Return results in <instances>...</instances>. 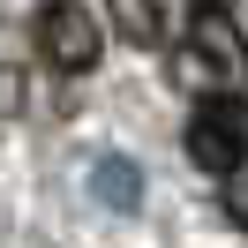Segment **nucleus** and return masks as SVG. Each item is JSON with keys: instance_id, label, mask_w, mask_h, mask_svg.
<instances>
[{"instance_id": "39448f33", "label": "nucleus", "mask_w": 248, "mask_h": 248, "mask_svg": "<svg viewBox=\"0 0 248 248\" xmlns=\"http://www.w3.org/2000/svg\"><path fill=\"white\" fill-rule=\"evenodd\" d=\"M113 8V31L128 38V46H166V0H106Z\"/></svg>"}, {"instance_id": "f257e3e1", "label": "nucleus", "mask_w": 248, "mask_h": 248, "mask_svg": "<svg viewBox=\"0 0 248 248\" xmlns=\"http://www.w3.org/2000/svg\"><path fill=\"white\" fill-rule=\"evenodd\" d=\"M188 158H196L203 173L248 166V98L241 91H218V98L196 106V121H188Z\"/></svg>"}, {"instance_id": "20e7f679", "label": "nucleus", "mask_w": 248, "mask_h": 248, "mask_svg": "<svg viewBox=\"0 0 248 248\" xmlns=\"http://www.w3.org/2000/svg\"><path fill=\"white\" fill-rule=\"evenodd\" d=\"M83 181H91V196H98V203H113V211H136V196H143V173L128 166L121 151L91 158V173H83Z\"/></svg>"}, {"instance_id": "0eeeda50", "label": "nucleus", "mask_w": 248, "mask_h": 248, "mask_svg": "<svg viewBox=\"0 0 248 248\" xmlns=\"http://www.w3.org/2000/svg\"><path fill=\"white\" fill-rule=\"evenodd\" d=\"M23 98H31L23 68H0V113H23Z\"/></svg>"}, {"instance_id": "6e6552de", "label": "nucleus", "mask_w": 248, "mask_h": 248, "mask_svg": "<svg viewBox=\"0 0 248 248\" xmlns=\"http://www.w3.org/2000/svg\"><path fill=\"white\" fill-rule=\"evenodd\" d=\"M218 8H226V0H218Z\"/></svg>"}, {"instance_id": "7ed1b4c3", "label": "nucleus", "mask_w": 248, "mask_h": 248, "mask_svg": "<svg viewBox=\"0 0 248 248\" xmlns=\"http://www.w3.org/2000/svg\"><path fill=\"white\" fill-rule=\"evenodd\" d=\"M188 68H196V76H218V83L248 76V38H241V23H233L218 0H203L196 16H188Z\"/></svg>"}, {"instance_id": "423d86ee", "label": "nucleus", "mask_w": 248, "mask_h": 248, "mask_svg": "<svg viewBox=\"0 0 248 248\" xmlns=\"http://www.w3.org/2000/svg\"><path fill=\"white\" fill-rule=\"evenodd\" d=\"M218 196H226V218L248 233V166H233V173H218Z\"/></svg>"}, {"instance_id": "f03ea898", "label": "nucleus", "mask_w": 248, "mask_h": 248, "mask_svg": "<svg viewBox=\"0 0 248 248\" xmlns=\"http://www.w3.org/2000/svg\"><path fill=\"white\" fill-rule=\"evenodd\" d=\"M38 46H46V61L61 76H91L98 53H106V31H98L91 8H76V0H46L38 8Z\"/></svg>"}]
</instances>
